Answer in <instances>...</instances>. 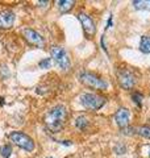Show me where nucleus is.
<instances>
[{
    "label": "nucleus",
    "mask_w": 150,
    "mask_h": 158,
    "mask_svg": "<svg viewBox=\"0 0 150 158\" xmlns=\"http://www.w3.org/2000/svg\"><path fill=\"white\" fill-rule=\"evenodd\" d=\"M132 4H133V7L136 9H145V11H150V0H134Z\"/></svg>",
    "instance_id": "nucleus-14"
},
{
    "label": "nucleus",
    "mask_w": 150,
    "mask_h": 158,
    "mask_svg": "<svg viewBox=\"0 0 150 158\" xmlns=\"http://www.w3.org/2000/svg\"><path fill=\"white\" fill-rule=\"evenodd\" d=\"M57 4H58L59 11H61L62 13H66L74 7L75 2H71V0H61V2H58Z\"/></svg>",
    "instance_id": "nucleus-13"
},
{
    "label": "nucleus",
    "mask_w": 150,
    "mask_h": 158,
    "mask_svg": "<svg viewBox=\"0 0 150 158\" xmlns=\"http://www.w3.org/2000/svg\"><path fill=\"white\" fill-rule=\"evenodd\" d=\"M121 132L127 136H140L144 138L150 140V125H137V127H128L125 129H121Z\"/></svg>",
    "instance_id": "nucleus-8"
},
{
    "label": "nucleus",
    "mask_w": 150,
    "mask_h": 158,
    "mask_svg": "<svg viewBox=\"0 0 150 158\" xmlns=\"http://www.w3.org/2000/svg\"><path fill=\"white\" fill-rule=\"evenodd\" d=\"M116 78L120 87L124 88V90H132L137 83L136 74L132 70V67H127V66L119 67L116 70Z\"/></svg>",
    "instance_id": "nucleus-2"
},
{
    "label": "nucleus",
    "mask_w": 150,
    "mask_h": 158,
    "mask_svg": "<svg viewBox=\"0 0 150 158\" xmlns=\"http://www.w3.org/2000/svg\"><path fill=\"white\" fill-rule=\"evenodd\" d=\"M50 65H52V59L50 58H45V59H42V61L38 62L40 69H49Z\"/></svg>",
    "instance_id": "nucleus-18"
},
{
    "label": "nucleus",
    "mask_w": 150,
    "mask_h": 158,
    "mask_svg": "<svg viewBox=\"0 0 150 158\" xmlns=\"http://www.w3.org/2000/svg\"><path fill=\"white\" fill-rule=\"evenodd\" d=\"M49 158H52V157H49Z\"/></svg>",
    "instance_id": "nucleus-24"
},
{
    "label": "nucleus",
    "mask_w": 150,
    "mask_h": 158,
    "mask_svg": "<svg viewBox=\"0 0 150 158\" xmlns=\"http://www.w3.org/2000/svg\"><path fill=\"white\" fill-rule=\"evenodd\" d=\"M62 145H66V146H70L71 145V141H59Z\"/></svg>",
    "instance_id": "nucleus-22"
},
{
    "label": "nucleus",
    "mask_w": 150,
    "mask_h": 158,
    "mask_svg": "<svg viewBox=\"0 0 150 158\" xmlns=\"http://www.w3.org/2000/svg\"><path fill=\"white\" fill-rule=\"evenodd\" d=\"M50 54H52V58L54 59L56 65L63 71H67L70 66H71V62H70L69 54L65 50L62 46H53L50 49Z\"/></svg>",
    "instance_id": "nucleus-5"
},
{
    "label": "nucleus",
    "mask_w": 150,
    "mask_h": 158,
    "mask_svg": "<svg viewBox=\"0 0 150 158\" xmlns=\"http://www.w3.org/2000/svg\"><path fill=\"white\" fill-rule=\"evenodd\" d=\"M12 154V146L11 145H3L0 148V156L3 158H9Z\"/></svg>",
    "instance_id": "nucleus-16"
},
{
    "label": "nucleus",
    "mask_w": 150,
    "mask_h": 158,
    "mask_svg": "<svg viewBox=\"0 0 150 158\" xmlns=\"http://www.w3.org/2000/svg\"><path fill=\"white\" fill-rule=\"evenodd\" d=\"M88 118L86 116H79L77 117V120H75V127L78 128V129H81V131H84L86 128L88 127Z\"/></svg>",
    "instance_id": "nucleus-15"
},
{
    "label": "nucleus",
    "mask_w": 150,
    "mask_h": 158,
    "mask_svg": "<svg viewBox=\"0 0 150 158\" xmlns=\"http://www.w3.org/2000/svg\"><path fill=\"white\" fill-rule=\"evenodd\" d=\"M67 117H69L67 108L62 104H58L56 107H53L50 111H48V113L45 115V118H44L45 127L52 133H58L66 125Z\"/></svg>",
    "instance_id": "nucleus-1"
},
{
    "label": "nucleus",
    "mask_w": 150,
    "mask_h": 158,
    "mask_svg": "<svg viewBox=\"0 0 150 158\" xmlns=\"http://www.w3.org/2000/svg\"><path fill=\"white\" fill-rule=\"evenodd\" d=\"M79 81L86 87L94 88V90H107L108 88V83L103 78L90 71H82L79 74Z\"/></svg>",
    "instance_id": "nucleus-3"
},
{
    "label": "nucleus",
    "mask_w": 150,
    "mask_h": 158,
    "mask_svg": "<svg viewBox=\"0 0 150 158\" xmlns=\"http://www.w3.org/2000/svg\"><path fill=\"white\" fill-rule=\"evenodd\" d=\"M100 42H102V48L104 49V52H106V53H108L107 48H106V38H104V36L102 37V40H100Z\"/></svg>",
    "instance_id": "nucleus-20"
},
{
    "label": "nucleus",
    "mask_w": 150,
    "mask_h": 158,
    "mask_svg": "<svg viewBox=\"0 0 150 158\" xmlns=\"http://www.w3.org/2000/svg\"><path fill=\"white\" fill-rule=\"evenodd\" d=\"M132 99H133V103L137 104L138 107L142 106V100H144V95L141 92H133L132 94Z\"/></svg>",
    "instance_id": "nucleus-17"
},
{
    "label": "nucleus",
    "mask_w": 150,
    "mask_h": 158,
    "mask_svg": "<svg viewBox=\"0 0 150 158\" xmlns=\"http://www.w3.org/2000/svg\"><path fill=\"white\" fill-rule=\"evenodd\" d=\"M16 16L12 11L9 9H4L0 11V29H11L15 24Z\"/></svg>",
    "instance_id": "nucleus-10"
},
{
    "label": "nucleus",
    "mask_w": 150,
    "mask_h": 158,
    "mask_svg": "<svg viewBox=\"0 0 150 158\" xmlns=\"http://www.w3.org/2000/svg\"><path fill=\"white\" fill-rule=\"evenodd\" d=\"M112 20H113V16L111 15V16L108 17V21H107V29H109V28L112 27Z\"/></svg>",
    "instance_id": "nucleus-21"
},
{
    "label": "nucleus",
    "mask_w": 150,
    "mask_h": 158,
    "mask_svg": "<svg viewBox=\"0 0 150 158\" xmlns=\"http://www.w3.org/2000/svg\"><path fill=\"white\" fill-rule=\"evenodd\" d=\"M81 104L91 111L100 110L104 104H106V98L98 95V94H82L81 95Z\"/></svg>",
    "instance_id": "nucleus-6"
},
{
    "label": "nucleus",
    "mask_w": 150,
    "mask_h": 158,
    "mask_svg": "<svg viewBox=\"0 0 150 158\" xmlns=\"http://www.w3.org/2000/svg\"><path fill=\"white\" fill-rule=\"evenodd\" d=\"M125 150H127V148H125L123 144H117L116 146H115V152H116L117 154H124Z\"/></svg>",
    "instance_id": "nucleus-19"
},
{
    "label": "nucleus",
    "mask_w": 150,
    "mask_h": 158,
    "mask_svg": "<svg viewBox=\"0 0 150 158\" xmlns=\"http://www.w3.org/2000/svg\"><path fill=\"white\" fill-rule=\"evenodd\" d=\"M78 20L81 21L82 28H83V31H84V33H86L87 37L91 38L92 36H95V33H96V27H95L94 20L90 17L88 15L81 12L78 15Z\"/></svg>",
    "instance_id": "nucleus-7"
},
{
    "label": "nucleus",
    "mask_w": 150,
    "mask_h": 158,
    "mask_svg": "<svg viewBox=\"0 0 150 158\" xmlns=\"http://www.w3.org/2000/svg\"><path fill=\"white\" fill-rule=\"evenodd\" d=\"M0 106H4V99L0 98Z\"/></svg>",
    "instance_id": "nucleus-23"
},
{
    "label": "nucleus",
    "mask_w": 150,
    "mask_h": 158,
    "mask_svg": "<svg viewBox=\"0 0 150 158\" xmlns=\"http://www.w3.org/2000/svg\"><path fill=\"white\" fill-rule=\"evenodd\" d=\"M129 111L127 108H119L115 113V120H116V124L119 125L120 129H125V128L129 127Z\"/></svg>",
    "instance_id": "nucleus-11"
},
{
    "label": "nucleus",
    "mask_w": 150,
    "mask_h": 158,
    "mask_svg": "<svg viewBox=\"0 0 150 158\" xmlns=\"http://www.w3.org/2000/svg\"><path fill=\"white\" fill-rule=\"evenodd\" d=\"M140 50L145 54L150 53V36H142L140 41Z\"/></svg>",
    "instance_id": "nucleus-12"
},
{
    "label": "nucleus",
    "mask_w": 150,
    "mask_h": 158,
    "mask_svg": "<svg viewBox=\"0 0 150 158\" xmlns=\"http://www.w3.org/2000/svg\"><path fill=\"white\" fill-rule=\"evenodd\" d=\"M8 138L11 140L15 145L21 148L25 152H33L34 150V141L32 140L28 135H25L23 132H11L8 135Z\"/></svg>",
    "instance_id": "nucleus-4"
},
{
    "label": "nucleus",
    "mask_w": 150,
    "mask_h": 158,
    "mask_svg": "<svg viewBox=\"0 0 150 158\" xmlns=\"http://www.w3.org/2000/svg\"><path fill=\"white\" fill-rule=\"evenodd\" d=\"M24 33V38L31 44V45H34L37 48H44L45 46V40L40 33H37L33 29H25L23 32Z\"/></svg>",
    "instance_id": "nucleus-9"
}]
</instances>
